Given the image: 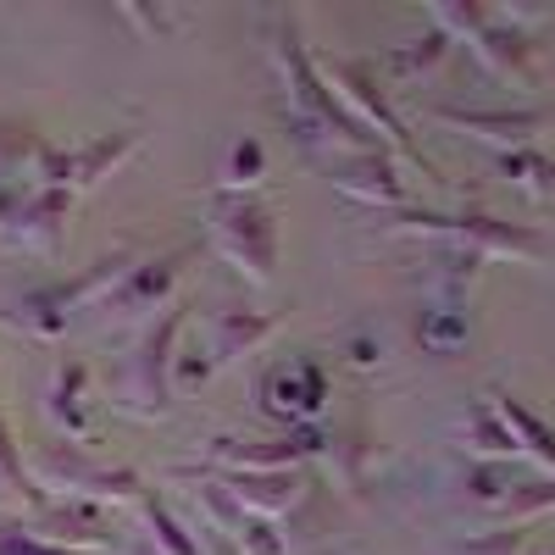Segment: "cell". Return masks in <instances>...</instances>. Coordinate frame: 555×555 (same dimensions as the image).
Listing matches in <instances>:
<instances>
[{"mask_svg": "<svg viewBox=\"0 0 555 555\" xmlns=\"http://www.w3.org/2000/svg\"><path fill=\"white\" fill-rule=\"evenodd\" d=\"M44 145H51L44 133H34V128H23V122H7V117H0V190L34 183Z\"/></svg>", "mask_w": 555, "mask_h": 555, "instance_id": "ffe728a7", "label": "cell"}, {"mask_svg": "<svg viewBox=\"0 0 555 555\" xmlns=\"http://www.w3.org/2000/svg\"><path fill=\"white\" fill-rule=\"evenodd\" d=\"M78 195L44 190V183H17L0 190V245H12L23 256H56L67 240V211Z\"/></svg>", "mask_w": 555, "mask_h": 555, "instance_id": "8992f818", "label": "cell"}, {"mask_svg": "<svg viewBox=\"0 0 555 555\" xmlns=\"http://www.w3.org/2000/svg\"><path fill=\"white\" fill-rule=\"evenodd\" d=\"M467 494L494 512V505L512 494V467H505V461H478V467L467 473Z\"/></svg>", "mask_w": 555, "mask_h": 555, "instance_id": "f546056e", "label": "cell"}, {"mask_svg": "<svg viewBox=\"0 0 555 555\" xmlns=\"http://www.w3.org/2000/svg\"><path fill=\"white\" fill-rule=\"evenodd\" d=\"M261 178H267V151L256 139H234L222 167H217V195H250Z\"/></svg>", "mask_w": 555, "mask_h": 555, "instance_id": "484cf974", "label": "cell"}, {"mask_svg": "<svg viewBox=\"0 0 555 555\" xmlns=\"http://www.w3.org/2000/svg\"><path fill=\"white\" fill-rule=\"evenodd\" d=\"M272 62H278V78H284V112H289V128L306 139V145H322V151H384L378 133H366L328 83L317 73V56L306 51V39L295 28V17H278L272 23Z\"/></svg>", "mask_w": 555, "mask_h": 555, "instance_id": "6da1fadb", "label": "cell"}, {"mask_svg": "<svg viewBox=\"0 0 555 555\" xmlns=\"http://www.w3.org/2000/svg\"><path fill=\"white\" fill-rule=\"evenodd\" d=\"M428 117L444 122V128H461V133H478L500 151H528L533 139L555 122L539 106H434Z\"/></svg>", "mask_w": 555, "mask_h": 555, "instance_id": "8fae6325", "label": "cell"}, {"mask_svg": "<svg viewBox=\"0 0 555 555\" xmlns=\"http://www.w3.org/2000/svg\"><path fill=\"white\" fill-rule=\"evenodd\" d=\"M39 500H44V494L34 489V478H28V461L17 455L12 428H7V411H0V505H17V512L28 517Z\"/></svg>", "mask_w": 555, "mask_h": 555, "instance_id": "cb8c5ba5", "label": "cell"}, {"mask_svg": "<svg viewBox=\"0 0 555 555\" xmlns=\"http://www.w3.org/2000/svg\"><path fill=\"white\" fill-rule=\"evenodd\" d=\"M350 361H356V366H373V361H378V345H373V339H356V345H350Z\"/></svg>", "mask_w": 555, "mask_h": 555, "instance_id": "e575fe53", "label": "cell"}, {"mask_svg": "<svg viewBox=\"0 0 555 555\" xmlns=\"http://www.w3.org/2000/svg\"><path fill=\"white\" fill-rule=\"evenodd\" d=\"M366 461H373V434H366V423L356 416L345 434L328 439V473H334L350 494H361V489H366Z\"/></svg>", "mask_w": 555, "mask_h": 555, "instance_id": "603a6c76", "label": "cell"}, {"mask_svg": "<svg viewBox=\"0 0 555 555\" xmlns=\"http://www.w3.org/2000/svg\"><path fill=\"white\" fill-rule=\"evenodd\" d=\"M28 478L39 494L51 500H89V505H128L139 512V500L151 494V483L133 467H112V461H95L83 444H44L28 455Z\"/></svg>", "mask_w": 555, "mask_h": 555, "instance_id": "7a4b0ae2", "label": "cell"}, {"mask_svg": "<svg viewBox=\"0 0 555 555\" xmlns=\"http://www.w3.org/2000/svg\"><path fill=\"white\" fill-rule=\"evenodd\" d=\"M133 555H156V550H151V539H139V544H133Z\"/></svg>", "mask_w": 555, "mask_h": 555, "instance_id": "d590c367", "label": "cell"}, {"mask_svg": "<svg viewBox=\"0 0 555 555\" xmlns=\"http://www.w3.org/2000/svg\"><path fill=\"white\" fill-rule=\"evenodd\" d=\"M234 550H240V555H289V539L278 533V522L245 517V528L234 533Z\"/></svg>", "mask_w": 555, "mask_h": 555, "instance_id": "4dcf8cb0", "label": "cell"}, {"mask_svg": "<svg viewBox=\"0 0 555 555\" xmlns=\"http://www.w3.org/2000/svg\"><path fill=\"white\" fill-rule=\"evenodd\" d=\"M461 439H467V450L478 455V461H522V450H517V434L505 428V416L494 411V400H478L473 411H467V428H461Z\"/></svg>", "mask_w": 555, "mask_h": 555, "instance_id": "d6986e66", "label": "cell"}, {"mask_svg": "<svg viewBox=\"0 0 555 555\" xmlns=\"http://www.w3.org/2000/svg\"><path fill=\"white\" fill-rule=\"evenodd\" d=\"M183 322H190V300H172L145 334H139L133 356L122 361V378H117V405L128 416H167L172 405V366H178V339H183Z\"/></svg>", "mask_w": 555, "mask_h": 555, "instance_id": "3957f363", "label": "cell"}, {"mask_svg": "<svg viewBox=\"0 0 555 555\" xmlns=\"http://www.w3.org/2000/svg\"><path fill=\"white\" fill-rule=\"evenodd\" d=\"M473 44V56L494 73V78H512V83H522V89H533L539 83V62H533V39L505 17V12H489V23L467 39Z\"/></svg>", "mask_w": 555, "mask_h": 555, "instance_id": "5bb4252c", "label": "cell"}, {"mask_svg": "<svg viewBox=\"0 0 555 555\" xmlns=\"http://www.w3.org/2000/svg\"><path fill=\"white\" fill-rule=\"evenodd\" d=\"M522 550H528L522 528H494V533H478L467 544H455V555H522Z\"/></svg>", "mask_w": 555, "mask_h": 555, "instance_id": "d6a6232c", "label": "cell"}, {"mask_svg": "<svg viewBox=\"0 0 555 555\" xmlns=\"http://www.w3.org/2000/svg\"><path fill=\"white\" fill-rule=\"evenodd\" d=\"M423 345L439 350V356H450L455 345H467V317H461V306H439V311L423 317Z\"/></svg>", "mask_w": 555, "mask_h": 555, "instance_id": "f1b7e54d", "label": "cell"}, {"mask_svg": "<svg viewBox=\"0 0 555 555\" xmlns=\"http://www.w3.org/2000/svg\"><path fill=\"white\" fill-rule=\"evenodd\" d=\"M228 494L240 500L245 517L278 522V517H295V505L306 500V473H211Z\"/></svg>", "mask_w": 555, "mask_h": 555, "instance_id": "9a60e30c", "label": "cell"}, {"mask_svg": "<svg viewBox=\"0 0 555 555\" xmlns=\"http://www.w3.org/2000/svg\"><path fill=\"white\" fill-rule=\"evenodd\" d=\"M500 178L533 201H555V162L544 151H500Z\"/></svg>", "mask_w": 555, "mask_h": 555, "instance_id": "4316f807", "label": "cell"}, {"mask_svg": "<svg viewBox=\"0 0 555 555\" xmlns=\"http://www.w3.org/2000/svg\"><path fill=\"white\" fill-rule=\"evenodd\" d=\"M328 439L334 434H322L317 423H300V428H284L278 439H211L206 450V467L211 473H300L306 461L317 455H328Z\"/></svg>", "mask_w": 555, "mask_h": 555, "instance_id": "ba28073f", "label": "cell"}, {"mask_svg": "<svg viewBox=\"0 0 555 555\" xmlns=\"http://www.w3.org/2000/svg\"><path fill=\"white\" fill-rule=\"evenodd\" d=\"M44 411H51L56 434H67L73 444L89 439V366L83 361H56V378L44 389Z\"/></svg>", "mask_w": 555, "mask_h": 555, "instance_id": "e0dca14e", "label": "cell"}, {"mask_svg": "<svg viewBox=\"0 0 555 555\" xmlns=\"http://www.w3.org/2000/svg\"><path fill=\"white\" fill-rule=\"evenodd\" d=\"M261 405L272 416H284V428L317 423L322 405H328V373H322L311 356H295L284 366H272V373L261 378Z\"/></svg>", "mask_w": 555, "mask_h": 555, "instance_id": "4fadbf2b", "label": "cell"}, {"mask_svg": "<svg viewBox=\"0 0 555 555\" xmlns=\"http://www.w3.org/2000/svg\"><path fill=\"white\" fill-rule=\"evenodd\" d=\"M444 56H450V34L428 28L423 39H405V44H395V51L384 56V67H389L395 78H423V73H434Z\"/></svg>", "mask_w": 555, "mask_h": 555, "instance_id": "83f0119b", "label": "cell"}, {"mask_svg": "<svg viewBox=\"0 0 555 555\" xmlns=\"http://www.w3.org/2000/svg\"><path fill=\"white\" fill-rule=\"evenodd\" d=\"M139 528H145V539H151L156 555H201V539L172 517V505H167L156 489L139 500Z\"/></svg>", "mask_w": 555, "mask_h": 555, "instance_id": "44dd1931", "label": "cell"}, {"mask_svg": "<svg viewBox=\"0 0 555 555\" xmlns=\"http://www.w3.org/2000/svg\"><path fill=\"white\" fill-rule=\"evenodd\" d=\"M133 151H139V128H112V133L83 139V145H44L34 183H44V190H67V195H89Z\"/></svg>", "mask_w": 555, "mask_h": 555, "instance_id": "52a82bcc", "label": "cell"}, {"mask_svg": "<svg viewBox=\"0 0 555 555\" xmlns=\"http://www.w3.org/2000/svg\"><path fill=\"white\" fill-rule=\"evenodd\" d=\"M489 400H494V411L505 416V428L517 434L522 461H539V467H550V473H555V428L544 423V416H539V411H528L517 395H505V389H494Z\"/></svg>", "mask_w": 555, "mask_h": 555, "instance_id": "ac0fdd59", "label": "cell"}, {"mask_svg": "<svg viewBox=\"0 0 555 555\" xmlns=\"http://www.w3.org/2000/svg\"><path fill=\"white\" fill-rule=\"evenodd\" d=\"M183 261H190V250H167V256H145V261H133L128 278L101 300L117 322L128 317H162L172 306V289H178V278H183Z\"/></svg>", "mask_w": 555, "mask_h": 555, "instance_id": "7c38bea8", "label": "cell"}, {"mask_svg": "<svg viewBox=\"0 0 555 555\" xmlns=\"http://www.w3.org/2000/svg\"><path fill=\"white\" fill-rule=\"evenodd\" d=\"M122 17H128V23H139V28H151V34H162V28H178V23H183L178 12H139V7H128Z\"/></svg>", "mask_w": 555, "mask_h": 555, "instance_id": "836d02e7", "label": "cell"}, {"mask_svg": "<svg viewBox=\"0 0 555 555\" xmlns=\"http://www.w3.org/2000/svg\"><path fill=\"white\" fill-rule=\"evenodd\" d=\"M272 334H278V317H267V311H250V306H228V311H217V322H211V339H206L211 373H222V366H234L240 356H256V350H261Z\"/></svg>", "mask_w": 555, "mask_h": 555, "instance_id": "2e32d148", "label": "cell"}, {"mask_svg": "<svg viewBox=\"0 0 555 555\" xmlns=\"http://www.w3.org/2000/svg\"><path fill=\"white\" fill-rule=\"evenodd\" d=\"M0 555H73V550H56V544H44L23 517L17 522H0Z\"/></svg>", "mask_w": 555, "mask_h": 555, "instance_id": "1f68e13d", "label": "cell"}, {"mask_svg": "<svg viewBox=\"0 0 555 555\" xmlns=\"http://www.w3.org/2000/svg\"><path fill=\"white\" fill-rule=\"evenodd\" d=\"M322 172H328V183L339 195H350L361 206L405 211V201H411L389 151H334V156H322Z\"/></svg>", "mask_w": 555, "mask_h": 555, "instance_id": "9c48e42d", "label": "cell"}, {"mask_svg": "<svg viewBox=\"0 0 555 555\" xmlns=\"http://www.w3.org/2000/svg\"><path fill=\"white\" fill-rule=\"evenodd\" d=\"M317 73H322V83L339 95V106L373 133L378 128V139H384V151L389 156H411V162H423L411 151V139H405V122H400V112L389 106V95H384V83H378V73L366 67V62H350V56H317ZM428 167V162H423Z\"/></svg>", "mask_w": 555, "mask_h": 555, "instance_id": "5b68a950", "label": "cell"}, {"mask_svg": "<svg viewBox=\"0 0 555 555\" xmlns=\"http://www.w3.org/2000/svg\"><path fill=\"white\" fill-rule=\"evenodd\" d=\"M211 250L256 289L278 278V217L256 195H211Z\"/></svg>", "mask_w": 555, "mask_h": 555, "instance_id": "277c9868", "label": "cell"}, {"mask_svg": "<svg viewBox=\"0 0 555 555\" xmlns=\"http://www.w3.org/2000/svg\"><path fill=\"white\" fill-rule=\"evenodd\" d=\"M23 522H28L44 544L73 550V555H95V550H112V544H117L106 505H89V500H51V494H44Z\"/></svg>", "mask_w": 555, "mask_h": 555, "instance_id": "30bf717a", "label": "cell"}, {"mask_svg": "<svg viewBox=\"0 0 555 555\" xmlns=\"http://www.w3.org/2000/svg\"><path fill=\"white\" fill-rule=\"evenodd\" d=\"M550 512H555V478H533V483H512V494L494 505V522L500 528H528Z\"/></svg>", "mask_w": 555, "mask_h": 555, "instance_id": "d4e9b609", "label": "cell"}, {"mask_svg": "<svg viewBox=\"0 0 555 555\" xmlns=\"http://www.w3.org/2000/svg\"><path fill=\"white\" fill-rule=\"evenodd\" d=\"M7 322H12V328H23V334H34V339H56V334L67 328L62 289H56V284H39V289H28V295L7 311Z\"/></svg>", "mask_w": 555, "mask_h": 555, "instance_id": "7402d4cb", "label": "cell"}]
</instances>
